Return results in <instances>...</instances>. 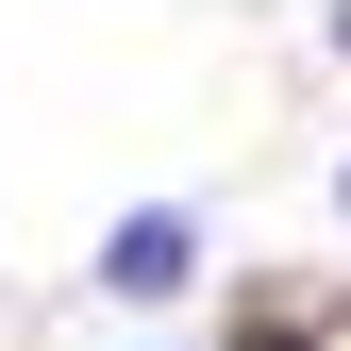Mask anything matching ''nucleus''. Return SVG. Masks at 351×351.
<instances>
[{
    "label": "nucleus",
    "mask_w": 351,
    "mask_h": 351,
    "mask_svg": "<svg viewBox=\"0 0 351 351\" xmlns=\"http://www.w3.org/2000/svg\"><path fill=\"white\" fill-rule=\"evenodd\" d=\"M335 217H351V167H335Z\"/></svg>",
    "instance_id": "obj_4"
},
{
    "label": "nucleus",
    "mask_w": 351,
    "mask_h": 351,
    "mask_svg": "<svg viewBox=\"0 0 351 351\" xmlns=\"http://www.w3.org/2000/svg\"><path fill=\"white\" fill-rule=\"evenodd\" d=\"M335 51H351V0H335Z\"/></svg>",
    "instance_id": "obj_3"
},
{
    "label": "nucleus",
    "mask_w": 351,
    "mask_h": 351,
    "mask_svg": "<svg viewBox=\"0 0 351 351\" xmlns=\"http://www.w3.org/2000/svg\"><path fill=\"white\" fill-rule=\"evenodd\" d=\"M234 351H318V335H301V318H285V335H268V318H251V335H234Z\"/></svg>",
    "instance_id": "obj_2"
},
{
    "label": "nucleus",
    "mask_w": 351,
    "mask_h": 351,
    "mask_svg": "<svg viewBox=\"0 0 351 351\" xmlns=\"http://www.w3.org/2000/svg\"><path fill=\"white\" fill-rule=\"evenodd\" d=\"M184 268H201V234H184L167 201H151V217H117V234H101V301H167Z\"/></svg>",
    "instance_id": "obj_1"
}]
</instances>
